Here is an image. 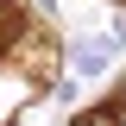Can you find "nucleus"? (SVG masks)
Returning a JSON list of instances; mask_svg holds the SVG:
<instances>
[{
    "label": "nucleus",
    "mask_w": 126,
    "mask_h": 126,
    "mask_svg": "<svg viewBox=\"0 0 126 126\" xmlns=\"http://www.w3.org/2000/svg\"><path fill=\"white\" fill-rule=\"evenodd\" d=\"M69 126H126V94H107V101H94L88 113H76Z\"/></svg>",
    "instance_id": "f257e3e1"
},
{
    "label": "nucleus",
    "mask_w": 126,
    "mask_h": 126,
    "mask_svg": "<svg viewBox=\"0 0 126 126\" xmlns=\"http://www.w3.org/2000/svg\"><path fill=\"white\" fill-rule=\"evenodd\" d=\"M6 126H13V120H6Z\"/></svg>",
    "instance_id": "f03ea898"
}]
</instances>
